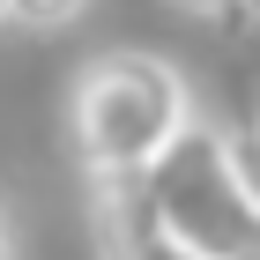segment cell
<instances>
[{"label": "cell", "instance_id": "6da1fadb", "mask_svg": "<svg viewBox=\"0 0 260 260\" xmlns=\"http://www.w3.org/2000/svg\"><path fill=\"white\" fill-rule=\"evenodd\" d=\"M193 119L186 75L156 52H97L67 89V141L89 179H149Z\"/></svg>", "mask_w": 260, "mask_h": 260}, {"label": "cell", "instance_id": "7a4b0ae2", "mask_svg": "<svg viewBox=\"0 0 260 260\" xmlns=\"http://www.w3.org/2000/svg\"><path fill=\"white\" fill-rule=\"evenodd\" d=\"M149 193L201 260H260V201L245 193L223 126L193 119L149 171Z\"/></svg>", "mask_w": 260, "mask_h": 260}, {"label": "cell", "instance_id": "3957f363", "mask_svg": "<svg viewBox=\"0 0 260 260\" xmlns=\"http://www.w3.org/2000/svg\"><path fill=\"white\" fill-rule=\"evenodd\" d=\"M89 238L97 260H201L156 208L149 179H89Z\"/></svg>", "mask_w": 260, "mask_h": 260}, {"label": "cell", "instance_id": "277c9868", "mask_svg": "<svg viewBox=\"0 0 260 260\" xmlns=\"http://www.w3.org/2000/svg\"><path fill=\"white\" fill-rule=\"evenodd\" d=\"M82 8H89V0H8V15H15L22 30H67Z\"/></svg>", "mask_w": 260, "mask_h": 260}, {"label": "cell", "instance_id": "5b68a950", "mask_svg": "<svg viewBox=\"0 0 260 260\" xmlns=\"http://www.w3.org/2000/svg\"><path fill=\"white\" fill-rule=\"evenodd\" d=\"M231 156H238V179H245V193L260 201V126H245V134H231Z\"/></svg>", "mask_w": 260, "mask_h": 260}, {"label": "cell", "instance_id": "8992f818", "mask_svg": "<svg viewBox=\"0 0 260 260\" xmlns=\"http://www.w3.org/2000/svg\"><path fill=\"white\" fill-rule=\"evenodd\" d=\"M186 15H223V8H245V0H179Z\"/></svg>", "mask_w": 260, "mask_h": 260}, {"label": "cell", "instance_id": "52a82bcc", "mask_svg": "<svg viewBox=\"0 0 260 260\" xmlns=\"http://www.w3.org/2000/svg\"><path fill=\"white\" fill-rule=\"evenodd\" d=\"M0 260H15V223H8V201H0Z\"/></svg>", "mask_w": 260, "mask_h": 260}, {"label": "cell", "instance_id": "ba28073f", "mask_svg": "<svg viewBox=\"0 0 260 260\" xmlns=\"http://www.w3.org/2000/svg\"><path fill=\"white\" fill-rule=\"evenodd\" d=\"M0 22H8V0H0Z\"/></svg>", "mask_w": 260, "mask_h": 260}, {"label": "cell", "instance_id": "9c48e42d", "mask_svg": "<svg viewBox=\"0 0 260 260\" xmlns=\"http://www.w3.org/2000/svg\"><path fill=\"white\" fill-rule=\"evenodd\" d=\"M245 8H253V15H260V0H245Z\"/></svg>", "mask_w": 260, "mask_h": 260}]
</instances>
